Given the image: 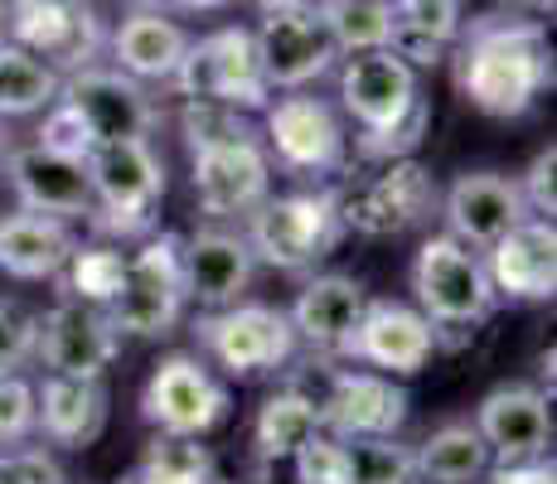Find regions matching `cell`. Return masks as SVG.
I'll return each mask as SVG.
<instances>
[{
    "mask_svg": "<svg viewBox=\"0 0 557 484\" xmlns=\"http://www.w3.org/2000/svg\"><path fill=\"white\" fill-rule=\"evenodd\" d=\"M59 73L49 69L39 53L10 45L0 35V122H15V116H35L59 97Z\"/></svg>",
    "mask_w": 557,
    "mask_h": 484,
    "instance_id": "obj_30",
    "label": "cell"
},
{
    "mask_svg": "<svg viewBox=\"0 0 557 484\" xmlns=\"http://www.w3.org/2000/svg\"><path fill=\"white\" fill-rule=\"evenodd\" d=\"M345 238L335 189H296V194H267L248 213V247L257 262L276 272H315Z\"/></svg>",
    "mask_w": 557,
    "mask_h": 484,
    "instance_id": "obj_3",
    "label": "cell"
},
{
    "mask_svg": "<svg viewBox=\"0 0 557 484\" xmlns=\"http://www.w3.org/2000/svg\"><path fill=\"white\" fill-rule=\"evenodd\" d=\"M252 45H257V63H262V78L272 92L306 88V83L325 78L339 59V45L330 39L315 5L262 10V25L252 29Z\"/></svg>",
    "mask_w": 557,
    "mask_h": 484,
    "instance_id": "obj_11",
    "label": "cell"
},
{
    "mask_svg": "<svg viewBox=\"0 0 557 484\" xmlns=\"http://www.w3.org/2000/svg\"><path fill=\"white\" fill-rule=\"evenodd\" d=\"M475 484H553V460L533 456V460H499V470H485Z\"/></svg>",
    "mask_w": 557,
    "mask_h": 484,
    "instance_id": "obj_45",
    "label": "cell"
},
{
    "mask_svg": "<svg viewBox=\"0 0 557 484\" xmlns=\"http://www.w3.org/2000/svg\"><path fill=\"white\" fill-rule=\"evenodd\" d=\"M345 353L359 363H373V369H383V373L412 378V373H422L426 363H432L436 325L422 310L403 306V300H369Z\"/></svg>",
    "mask_w": 557,
    "mask_h": 484,
    "instance_id": "obj_16",
    "label": "cell"
},
{
    "mask_svg": "<svg viewBox=\"0 0 557 484\" xmlns=\"http://www.w3.org/2000/svg\"><path fill=\"white\" fill-rule=\"evenodd\" d=\"M180 266H185V300L219 310V306H233L252 286L257 257L243 233L203 228L180 247Z\"/></svg>",
    "mask_w": 557,
    "mask_h": 484,
    "instance_id": "obj_23",
    "label": "cell"
},
{
    "mask_svg": "<svg viewBox=\"0 0 557 484\" xmlns=\"http://www.w3.org/2000/svg\"><path fill=\"white\" fill-rule=\"evenodd\" d=\"M335 203L345 228L363 233V238H403L417 223H426V213L436 209V179L412 156L379 160L373 175L335 189Z\"/></svg>",
    "mask_w": 557,
    "mask_h": 484,
    "instance_id": "obj_6",
    "label": "cell"
},
{
    "mask_svg": "<svg viewBox=\"0 0 557 484\" xmlns=\"http://www.w3.org/2000/svg\"><path fill=\"white\" fill-rule=\"evenodd\" d=\"M272 194V156L262 141L195 150V199L209 219H248Z\"/></svg>",
    "mask_w": 557,
    "mask_h": 484,
    "instance_id": "obj_15",
    "label": "cell"
},
{
    "mask_svg": "<svg viewBox=\"0 0 557 484\" xmlns=\"http://www.w3.org/2000/svg\"><path fill=\"white\" fill-rule=\"evenodd\" d=\"M5 150H10V146H5V126H0V165H5Z\"/></svg>",
    "mask_w": 557,
    "mask_h": 484,
    "instance_id": "obj_49",
    "label": "cell"
},
{
    "mask_svg": "<svg viewBox=\"0 0 557 484\" xmlns=\"http://www.w3.org/2000/svg\"><path fill=\"white\" fill-rule=\"evenodd\" d=\"M292 466H296V484H345V440L320 426L292 456Z\"/></svg>",
    "mask_w": 557,
    "mask_h": 484,
    "instance_id": "obj_40",
    "label": "cell"
},
{
    "mask_svg": "<svg viewBox=\"0 0 557 484\" xmlns=\"http://www.w3.org/2000/svg\"><path fill=\"white\" fill-rule=\"evenodd\" d=\"M228 0H165V10H185V15H209V10H223Z\"/></svg>",
    "mask_w": 557,
    "mask_h": 484,
    "instance_id": "obj_46",
    "label": "cell"
},
{
    "mask_svg": "<svg viewBox=\"0 0 557 484\" xmlns=\"http://www.w3.org/2000/svg\"><path fill=\"white\" fill-rule=\"evenodd\" d=\"M122 335L112 330L102 306L69 296L39 315V335H35V359L49 373H69V378H102L112 369Z\"/></svg>",
    "mask_w": 557,
    "mask_h": 484,
    "instance_id": "obj_13",
    "label": "cell"
},
{
    "mask_svg": "<svg viewBox=\"0 0 557 484\" xmlns=\"http://www.w3.org/2000/svg\"><path fill=\"white\" fill-rule=\"evenodd\" d=\"M59 97L78 107L98 141H132V136H151V126H156L151 97L122 69H98V63H88V69H78V73H63Z\"/></svg>",
    "mask_w": 557,
    "mask_h": 484,
    "instance_id": "obj_14",
    "label": "cell"
},
{
    "mask_svg": "<svg viewBox=\"0 0 557 484\" xmlns=\"http://www.w3.org/2000/svg\"><path fill=\"white\" fill-rule=\"evenodd\" d=\"M320 432V402L301 387H276L252 422V446L262 460H292L310 436Z\"/></svg>",
    "mask_w": 557,
    "mask_h": 484,
    "instance_id": "obj_28",
    "label": "cell"
},
{
    "mask_svg": "<svg viewBox=\"0 0 557 484\" xmlns=\"http://www.w3.org/2000/svg\"><path fill=\"white\" fill-rule=\"evenodd\" d=\"M0 484H69L49 450H5L0 446Z\"/></svg>",
    "mask_w": 557,
    "mask_h": 484,
    "instance_id": "obj_43",
    "label": "cell"
},
{
    "mask_svg": "<svg viewBox=\"0 0 557 484\" xmlns=\"http://www.w3.org/2000/svg\"><path fill=\"white\" fill-rule=\"evenodd\" d=\"M73 252H78V238H73L69 219L29 209L0 219V272L15 282H53Z\"/></svg>",
    "mask_w": 557,
    "mask_h": 484,
    "instance_id": "obj_26",
    "label": "cell"
},
{
    "mask_svg": "<svg viewBox=\"0 0 557 484\" xmlns=\"http://www.w3.org/2000/svg\"><path fill=\"white\" fill-rule=\"evenodd\" d=\"M180 132H185L189 156L195 150H213V146H233V141H257V126L243 116V107L209 102V97H185Z\"/></svg>",
    "mask_w": 557,
    "mask_h": 484,
    "instance_id": "obj_34",
    "label": "cell"
},
{
    "mask_svg": "<svg viewBox=\"0 0 557 484\" xmlns=\"http://www.w3.org/2000/svg\"><path fill=\"white\" fill-rule=\"evenodd\" d=\"M417 73L393 49H363L339 73V102L359 122V132H388L417 102Z\"/></svg>",
    "mask_w": 557,
    "mask_h": 484,
    "instance_id": "obj_19",
    "label": "cell"
},
{
    "mask_svg": "<svg viewBox=\"0 0 557 484\" xmlns=\"http://www.w3.org/2000/svg\"><path fill=\"white\" fill-rule=\"evenodd\" d=\"M393 25H407V29H417V35L456 45L466 20H460V0H393Z\"/></svg>",
    "mask_w": 557,
    "mask_h": 484,
    "instance_id": "obj_38",
    "label": "cell"
},
{
    "mask_svg": "<svg viewBox=\"0 0 557 484\" xmlns=\"http://www.w3.org/2000/svg\"><path fill=\"white\" fill-rule=\"evenodd\" d=\"M189 35L165 15V10H136L132 20H122V29L112 35L116 69L132 73L136 83H170L185 59Z\"/></svg>",
    "mask_w": 557,
    "mask_h": 484,
    "instance_id": "obj_27",
    "label": "cell"
},
{
    "mask_svg": "<svg viewBox=\"0 0 557 484\" xmlns=\"http://www.w3.org/2000/svg\"><path fill=\"white\" fill-rule=\"evenodd\" d=\"M35 432V387L15 373H0V446Z\"/></svg>",
    "mask_w": 557,
    "mask_h": 484,
    "instance_id": "obj_41",
    "label": "cell"
},
{
    "mask_svg": "<svg viewBox=\"0 0 557 484\" xmlns=\"http://www.w3.org/2000/svg\"><path fill=\"white\" fill-rule=\"evenodd\" d=\"M126 5H136V10H165V0H126Z\"/></svg>",
    "mask_w": 557,
    "mask_h": 484,
    "instance_id": "obj_48",
    "label": "cell"
},
{
    "mask_svg": "<svg viewBox=\"0 0 557 484\" xmlns=\"http://www.w3.org/2000/svg\"><path fill=\"white\" fill-rule=\"evenodd\" d=\"M180 247H185V238H175V233H146L141 247L126 257L122 286H116V296L102 306L116 335L156 339V335L175 330L180 310H185Z\"/></svg>",
    "mask_w": 557,
    "mask_h": 484,
    "instance_id": "obj_4",
    "label": "cell"
},
{
    "mask_svg": "<svg viewBox=\"0 0 557 484\" xmlns=\"http://www.w3.org/2000/svg\"><path fill=\"white\" fill-rule=\"evenodd\" d=\"M122 484H219V470H213V450L199 446V436L156 432Z\"/></svg>",
    "mask_w": 557,
    "mask_h": 484,
    "instance_id": "obj_31",
    "label": "cell"
},
{
    "mask_svg": "<svg viewBox=\"0 0 557 484\" xmlns=\"http://www.w3.org/2000/svg\"><path fill=\"white\" fill-rule=\"evenodd\" d=\"M170 83H175L180 97H209V102H228V107H243V112H257L272 97L262 78V63H257L252 29L243 25L189 39Z\"/></svg>",
    "mask_w": 557,
    "mask_h": 484,
    "instance_id": "obj_8",
    "label": "cell"
},
{
    "mask_svg": "<svg viewBox=\"0 0 557 484\" xmlns=\"http://www.w3.org/2000/svg\"><path fill=\"white\" fill-rule=\"evenodd\" d=\"M456 88L485 116H523L553 88V49L548 29L523 15H480L456 35Z\"/></svg>",
    "mask_w": 557,
    "mask_h": 484,
    "instance_id": "obj_1",
    "label": "cell"
},
{
    "mask_svg": "<svg viewBox=\"0 0 557 484\" xmlns=\"http://www.w3.org/2000/svg\"><path fill=\"white\" fill-rule=\"evenodd\" d=\"M519 189H523V203H529L533 219H553L557 213V146L553 141L533 156V165H529V175L519 179Z\"/></svg>",
    "mask_w": 557,
    "mask_h": 484,
    "instance_id": "obj_42",
    "label": "cell"
},
{
    "mask_svg": "<svg viewBox=\"0 0 557 484\" xmlns=\"http://www.w3.org/2000/svg\"><path fill=\"white\" fill-rule=\"evenodd\" d=\"M363 306H369V296H363V286L355 276L325 272V276H310L301 286V296H296V306L286 320H292L296 339H306L310 349L345 353L349 339H355V330H359V320H363Z\"/></svg>",
    "mask_w": 557,
    "mask_h": 484,
    "instance_id": "obj_24",
    "label": "cell"
},
{
    "mask_svg": "<svg viewBox=\"0 0 557 484\" xmlns=\"http://www.w3.org/2000/svg\"><path fill=\"white\" fill-rule=\"evenodd\" d=\"M412 456H417V480H426V484H475L490 470V446L475 432V422L442 426Z\"/></svg>",
    "mask_w": 557,
    "mask_h": 484,
    "instance_id": "obj_29",
    "label": "cell"
},
{
    "mask_svg": "<svg viewBox=\"0 0 557 484\" xmlns=\"http://www.w3.org/2000/svg\"><path fill=\"white\" fill-rule=\"evenodd\" d=\"M0 29L10 45L39 53L53 73H78L107 45V25L88 0H0Z\"/></svg>",
    "mask_w": 557,
    "mask_h": 484,
    "instance_id": "obj_7",
    "label": "cell"
},
{
    "mask_svg": "<svg viewBox=\"0 0 557 484\" xmlns=\"http://www.w3.org/2000/svg\"><path fill=\"white\" fill-rule=\"evenodd\" d=\"M475 432L485 436L490 456H499V460L548 456V440H553L548 397L523 383L495 387V393H485L475 407Z\"/></svg>",
    "mask_w": 557,
    "mask_h": 484,
    "instance_id": "obj_22",
    "label": "cell"
},
{
    "mask_svg": "<svg viewBox=\"0 0 557 484\" xmlns=\"http://www.w3.org/2000/svg\"><path fill=\"white\" fill-rule=\"evenodd\" d=\"M267 146H272L276 165L292 175H335L349 150L335 107L306 97L301 88L267 107Z\"/></svg>",
    "mask_w": 557,
    "mask_h": 484,
    "instance_id": "obj_12",
    "label": "cell"
},
{
    "mask_svg": "<svg viewBox=\"0 0 557 484\" xmlns=\"http://www.w3.org/2000/svg\"><path fill=\"white\" fill-rule=\"evenodd\" d=\"M426 132H432V107H426V97H417L412 112L398 126H388V132H359V160H403L422 146Z\"/></svg>",
    "mask_w": 557,
    "mask_h": 484,
    "instance_id": "obj_36",
    "label": "cell"
},
{
    "mask_svg": "<svg viewBox=\"0 0 557 484\" xmlns=\"http://www.w3.org/2000/svg\"><path fill=\"white\" fill-rule=\"evenodd\" d=\"M257 10H286V5H315V0H252Z\"/></svg>",
    "mask_w": 557,
    "mask_h": 484,
    "instance_id": "obj_47",
    "label": "cell"
},
{
    "mask_svg": "<svg viewBox=\"0 0 557 484\" xmlns=\"http://www.w3.org/2000/svg\"><path fill=\"white\" fill-rule=\"evenodd\" d=\"M412 296H417V310L442 330L480 325V320H490V310L499 300L495 286H490L485 257L460 238H451V233H436V238L417 247Z\"/></svg>",
    "mask_w": 557,
    "mask_h": 484,
    "instance_id": "obj_5",
    "label": "cell"
},
{
    "mask_svg": "<svg viewBox=\"0 0 557 484\" xmlns=\"http://www.w3.org/2000/svg\"><path fill=\"white\" fill-rule=\"evenodd\" d=\"M442 209H446L451 238H460L466 247H490L495 238H505L513 223L529 219L519 179L495 175V170H466V175H456Z\"/></svg>",
    "mask_w": 557,
    "mask_h": 484,
    "instance_id": "obj_21",
    "label": "cell"
},
{
    "mask_svg": "<svg viewBox=\"0 0 557 484\" xmlns=\"http://www.w3.org/2000/svg\"><path fill=\"white\" fill-rule=\"evenodd\" d=\"M92 185V228L107 238H146L156 233V203L165 199V160L146 136L132 141H98L88 150Z\"/></svg>",
    "mask_w": 557,
    "mask_h": 484,
    "instance_id": "obj_2",
    "label": "cell"
},
{
    "mask_svg": "<svg viewBox=\"0 0 557 484\" xmlns=\"http://www.w3.org/2000/svg\"><path fill=\"white\" fill-rule=\"evenodd\" d=\"M5 179L15 189V203L29 213H53V219H83L92 213V185L88 165L69 160L49 146H20L5 150Z\"/></svg>",
    "mask_w": 557,
    "mask_h": 484,
    "instance_id": "obj_18",
    "label": "cell"
},
{
    "mask_svg": "<svg viewBox=\"0 0 557 484\" xmlns=\"http://www.w3.org/2000/svg\"><path fill=\"white\" fill-rule=\"evenodd\" d=\"M39 315L20 300H0V373H15L35 359Z\"/></svg>",
    "mask_w": 557,
    "mask_h": 484,
    "instance_id": "obj_39",
    "label": "cell"
},
{
    "mask_svg": "<svg viewBox=\"0 0 557 484\" xmlns=\"http://www.w3.org/2000/svg\"><path fill=\"white\" fill-rule=\"evenodd\" d=\"M345 484H417L412 446H403V440H393V436L345 440Z\"/></svg>",
    "mask_w": 557,
    "mask_h": 484,
    "instance_id": "obj_33",
    "label": "cell"
},
{
    "mask_svg": "<svg viewBox=\"0 0 557 484\" xmlns=\"http://www.w3.org/2000/svg\"><path fill=\"white\" fill-rule=\"evenodd\" d=\"M388 49L398 53L407 69H436V63L451 53V45H442V39H432V35H417V29H407V25H393Z\"/></svg>",
    "mask_w": 557,
    "mask_h": 484,
    "instance_id": "obj_44",
    "label": "cell"
},
{
    "mask_svg": "<svg viewBox=\"0 0 557 484\" xmlns=\"http://www.w3.org/2000/svg\"><path fill=\"white\" fill-rule=\"evenodd\" d=\"M485 272L495 296L509 300H553L557 290V228L553 219H523L505 238L485 247Z\"/></svg>",
    "mask_w": 557,
    "mask_h": 484,
    "instance_id": "obj_20",
    "label": "cell"
},
{
    "mask_svg": "<svg viewBox=\"0 0 557 484\" xmlns=\"http://www.w3.org/2000/svg\"><path fill=\"white\" fill-rule=\"evenodd\" d=\"M320 20H325L330 39L339 53L363 49H388L393 35V0H315Z\"/></svg>",
    "mask_w": 557,
    "mask_h": 484,
    "instance_id": "obj_32",
    "label": "cell"
},
{
    "mask_svg": "<svg viewBox=\"0 0 557 484\" xmlns=\"http://www.w3.org/2000/svg\"><path fill=\"white\" fill-rule=\"evenodd\" d=\"M199 349L219 363L233 378H252V373L282 369L296 353V330L282 310L272 306H219L209 315H199L195 325Z\"/></svg>",
    "mask_w": 557,
    "mask_h": 484,
    "instance_id": "obj_9",
    "label": "cell"
},
{
    "mask_svg": "<svg viewBox=\"0 0 557 484\" xmlns=\"http://www.w3.org/2000/svg\"><path fill=\"white\" fill-rule=\"evenodd\" d=\"M35 426L53 446L88 450L107 432V387L102 378H69L49 373L45 387H35Z\"/></svg>",
    "mask_w": 557,
    "mask_h": 484,
    "instance_id": "obj_25",
    "label": "cell"
},
{
    "mask_svg": "<svg viewBox=\"0 0 557 484\" xmlns=\"http://www.w3.org/2000/svg\"><path fill=\"white\" fill-rule=\"evenodd\" d=\"M39 146L59 150V156H69V160H88V150L98 146V136H92V126L83 122L78 107L63 102V97H53L49 116L39 122Z\"/></svg>",
    "mask_w": 557,
    "mask_h": 484,
    "instance_id": "obj_37",
    "label": "cell"
},
{
    "mask_svg": "<svg viewBox=\"0 0 557 484\" xmlns=\"http://www.w3.org/2000/svg\"><path fill=\"white\" fill-rule=\"evenodd\" d=\"M407 387H398L383 373H359V369H339L330 373V393L320 397V426L330 436H398V426L407 422Z\"/></svg>",
    "mask_w": 557,
    "mask_h": 484,
    "instance_id": "obj_17",
    "label": "cell"
},
{
    "mask_svg": "<svg viewBox=\"0 0 557 484\" xmlns=\"http://www.w3.org/2000/svg\"><path fill=\"white\" fill-rule=\"evenodd\" d=\"M533 5H553V0H533Z\"/></svg>",
    "mask_w": 557,
    "mask_h": 484,
    "instance_id": "obj_50",
    "label": "cell"
},
{
    "mask_svg": "<svg viewBox=\"0 0 557 484\" xmlns=\"http://www.w3.org/2000/svg\"><path fill=\"white\" fill-rule=\"evenodd\" d=\"M122 272H126V257L116 252L112 243H92L69 257V266H63V286H69V296L88 300V306H107V300L116 296V286H122Z\"/></svg>",
    "mask_w": 557,
    "mask_h": 484,
    "instance_id": "obj_35",
    "label": "cell"
},
{
    "mask_svg": "<svg viewBox=\"0 0 557 484\" xmlns=\"http://www.w3.org/2000/svg\"><path fill=\"white\" fill-rule=\"evenodd\" d=\"M141 417L170 436H209L228 417V387L195 353H165L146 378Z\"/></svg>",
    "mask_w": 557,
    "mask_h": 484,
    "instance_id": "obj_10",
    "label": "cell"
}]
</instances>
